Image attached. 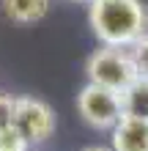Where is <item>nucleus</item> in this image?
<instances>
[{"label":"nucleus","instance_id":"1","mask_svg":"<svg viewBox=\"0 0 148 151\" xmlns=\"http://www.w3.org/2000/svg\"><path fill=\"white\" fill-rule=\"evenodd\" d=\"M88 25L104 47H134L148 36V6L143 0H91Z\"/></svg>","mask_w":148,"mask_h":151},{"label":"nucleus","instance_id":"2","mask_svg":"<svg viewBox=\"0 0 148 151\" xmlns=\"http://www.w3.org/2000/svg\"><path fill=\"white\" fill-rule=\"evenodd\" d=\"M85 77H88V83H93V85H102V88L124 93L126 88L140 77V72H137L134 58H132L129 50L99 44L88 55V60H85Z\"/></svg>","mask_w":148,"mask_h":151},{"label":"nucleus","instance_id":"3","mask_svg":"<svg viewBox=\"0 0 148 151\" xmlns=\"http://www.w3.org/2000/svg\"><path fill=\"white\" fill-rule=\"evenodd\" d=\"M77 113L96 132H112V127L124 118V96L102 85H82L77 93Z\"/></svg>","mask_w":148,"mask_h":151},{"label":"nucleus","instance_id":"4","mask_svg":"<svg viewBox=\"0 0 148 151\" xmlns=\"http://www.w3.org/2000/svg\"><path fill=\"white\" fill-rule=\"evenodd\" d=\"M11 124L28 137V143H44L55 135V110L49 107L44 99H36V96H16L14 104V118Z\"/></svg>","mask_w":148,"mask_h":151},{"label":"nucleus","instance_id":"5","mask_svg":"<svg viewBox=\"0 0 148 151\" xmlns=\"http://www.w3.org/2000/svg\"><path fill=\"white\" fill-rule=\"evenodd\" d=\"M112 151H148V118L143 115H126L110 132Z\"/></svg>","mask_w":148,"mask_h":151},{"label":"nucleus","instance_id":"6","mask_svg":"<svg viewBox=\"0 0 148 151\" xmlns=\"http://www.w3.org/2000/svg\"><path fill=\"white\" fill-rule=\"evenodd\" d=\"M52 0H0L6 19H11L16 25H33L39 19H44L49 14Z\"/></svg>","mask_w":148,"mask_h":151},{"label":"nucleus","instance_id":"7","mask_svg":"<svg viewBox=\"0 0 148 151\" xmlns=\"http://www.w3.org/2000/svg\"><path fill=\"white\" fill-rule=\"evenodd\" d=\"M124 113L126 115H143L148 118V77H137L124 93Z\"/></svg>","mask_w":148,"mask_h":151},{"label":"nucleus","instance_id":"8","mask_svg":"<svg viewBox=\"0 0 148 151\" xmlns=\"http://www.w3.org/2000/svg\"><path fill=\"white\" fill-rule=\"evenodd\" d=\"M0 151H30V143L14 124H6L0 127Z\"/></svg>","mask_w":148,"mask_h":151},{"label":"nucleus","instance_id":"9","mask_svg":"<svg viewBox=\"0 0 148 151\" xmlns=\"http://www.w3.org/2000/svg\"><path fill=\"white\" fill-rule=\"evenodd\" d=\"M129 52H132V58H134L137 72H140L143 77H148V36H143L134 47H129Z\"/></svg>","mask_w":148,"mask_h":151},{"label":"nucleus","instance_id":"10","mask_svg":"<svg viewBox=\"0 0 148 151\" xmlns=\"http://www.w3.org/2000/svg\"><path fill=\"white\" fill-rule=\"evenodd\" d=\"M14 104H16V96L0 91V127L11 124V118H14Z\"/></svg>","mask_w":148,"mask_h":151},{"label":"nucleus","instance_id":"11","mask_svg":"<svg viewBox=\"0 0 148 151\" xmlns=\"http://www.w3.org/2000/svg\"><path fill=\"white\" fill-rule=\"evenodd\" d=\"M82 151H112V148H104V146H88V148H82Z\"/></svg>","mask_w":148,"mask_h":151},{"label":"nucleus","instance_id":"12","mask_svg":"<svg viewBox=\"0 0 148 151\" xmlns=\"http://www.w3.org/2000/svg\"><path fill=\"white\" fill-rule=\"evenodd\" d=\"M69 3H91V0H69Z\"/></svg>","mask_w":148,"mask_h":151}]
</instances>
